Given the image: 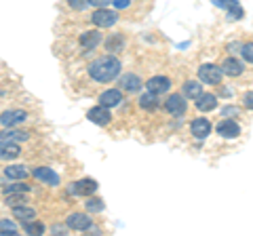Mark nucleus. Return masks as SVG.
I'll use <instances>...</instances> for the list:
<instances>
[{
    "label": "nucleus",
    "instance_id": "nucleus-1",
    "mask_svg": "<svg viewBox=\"0 0 253 236\" xmlns=\"http://www.w3.org/2000/svg\"><path fill=\"white\" fill-rule=\"evenodd\" d=\"M121 61H118L114 55H104V57H97L95 61H91L89 66V76L95 82H112L114 78L121 76Z\"/></svg>",
    "mask_w": 253,
    "mask_h": 236
},
{
    "label": "nucleus",
    "instance_id": "nucleus-2",
    "mask_svg": "<svg viewBox=\"0 0 253 236\" xmlns=\"http://www.w3.org/2000/svg\"><path fill=\"white\" fill-rule=\"evenodd\" d=\"M221 78H224V70L219 66H213V64H203L199 68V80L203 84H221Z\"/></svg>",
    "mask_w": 253,
    "mask_h": 236
},
{
    "label": "nucleus",
    "instance_id": "nucleus-3",
    "mask_svg": "<svg viewBox=\"0 0 253 236\" xmlns=\"http://www.w3.org/2000/svg\"><path fill=\"white\" fill-rule=\"evenodd\" d=\"M91 21H93V26H97V28H112L118 21V13L106 9V6H99L97 11H93Z\"/></svg>",
    "mask_w": 253,
    "mask_h": 236
},
{
    "label": "nucleus",
    "instance_id": "nucleus-4",
    "mask_svg": "<svg viewBox=\"0 0 253 236\" xmlns=\"http://www.w3.org/2000/svg\"><path fill=\"white\" fill-rule=\"evenodd\" d=\"M165 110L171 114V116H184L186 110H188V101H186V95L184 93H173V95L167 97L165 101Z\"/></svg>",
    "mask_w": 253,
    "mask_h": 236
},
{
    "label": "nucleus",
    "instance_id": "nucleus-5",
    "mask_svg": "<svg viewBox=\"0 0 253 236\" xmlns=\"http://www.w3.org/2000/svg\"><path fill=\"white\" fill-rule=\"evenodd\" d=\"M215 131H217V135L224 137V139H236L241 135V124L234 122L232 118H224V120L215 127Z\"/></svg>",
    "mask_w": 253,
    "mask_h": 236
},
{
    "label": "nucleus",
    "instance_id": "nucleus-6",
    "mask_svg": "<svg viewBox=\"0 0 253 236\" xmlns=\"http://www.w3.org/2000/svg\"><path fill=\"white\" fill-rule=\"evenodd\" d=\"M28 112L26 110H6V112L0 114V124L2 127H15V124L26 122Z\"/></svg>",
    "mask_w": 253,
    "mask_h": 236
},
{
    "label": "nucleus",
    "instance_id": "nucleus-7",
    "mask_svg": "<svg viewBox=\"0 0 253 236\" xmlns=\"http://www.w3.org/2000/svg\"><path fill=\"white\" fill-rule=\"evenodd\" d=\"M66 224L70 230H78V232H86V230H91V217L89 215H84V213H72V215H68L66 219Z\"/></svg>",
    "mask_w": 253,
    "mask_h": 236
},
{
    "label": "nucleus",
    "instance_id": "nucleus-8",
    "mask_svg": "<svg viewBox=\"0 0 253 236\" xmlns=\"http://www.w3.org/2000/svg\"><path fill=\"white\" fill-rule=\"evenodd\" d=\"M146 89L150 93H154V95H165V93H169V89H171V80L167 76H152L146 82Z\"/></svg>",
    "mask_w": 253,
    "mask_h": 236
},
{
    "label": "nucleus",
    "instance_id": "nucleus-9",
    "mask_svg": "<svg viewBox=\"0 0 253 236\" xmlns=\"http://www.w3.org/2000/svg\"><path fill=\"white\" fill-rule=\"evenodd\" d=\"M95 190H97V182L95 179H78V182L72 184V188H70V192L76 194V196H93Z\"/></svg>",
    "mask_w": 253,
    "mask_h": 236
},
{
    "label": "nucleus",
    "instance_id": "nucleus-10",
    "mask_svg": "<svg viewBox=\"0 0 253 236\" xmlns=\"http://www.w3.org/2000/svg\"><path fill=\"white\" fill-rule=\"evenodd\" d=\"M89 120L99 124V127H106V124H110V120H112V114H110V108L106 106H95L89 110Z\"/></svg>",
    "mask_w": 253,
    "mask_h": 236
},
{
    "label": "nucleus",
    "instance_id": "nucleus-11",
    "mask_svg": "<svg viewBox=\"0 0 253 236\" xmlns=\"http://www.w3.org/2000/svg\"><path fill=\"white\" fill-rule=\"evenodd\" d=\"M213 4L219 6V9H224L230 19H241L243 15H245L239 0H213Z\"/></svg>",
    "mask_w": 253,
    "mask_h": 236
},
{
    "label": "nucleus",
    "instance_id": "nucleus-12",
    "mask_svg": "<svg viewBox=\"0 0 253 236\" xmlns=\"http://www.w3.org/2000/svg\"><path fill=\"white\" fill-rule=\"evenodd\" d=\"M211 122L207 120V118H194L192 122H190V133L196 137V139H205L211 135Z\"/></svg>",
    "mask_w": 253,
    "mask_h": 236
},
{
    "label": "nucleus",
    "instance_id": "nucleus-13",
    "mask_svg": "<svg viewBox=\"0 0 253 236\" xmlns=\"http://www.w3.org/2000/svg\"><path fill=\"white\" fill-rule=\"evenodd\" d=\"M34 177L38 179V182L46 184V186H59V182H61L59 175L51 167H38V169H34Z\"/></svg>",
    "mask_w": 253,
    "mask_h": 236
},
{
    "label": "nucleus",
    "instance_id": "nucleus-14",
    "mask_svg": "<svg viewBox=\"0 0 253 236\" xmlns=\"http://www.w3.org/2000/svg\"><path fill=\"white\" fill-rule=\"evenodd\" d=\"M78 42H81V46L84 51H91L101 42V32H97V30H86V32L81 34Z\"/></svg>",
    "mask_w": 253,
    "mask_h": 236
},
{
    "label": "nucleus",
    "instance_id": "nucleus-15",
    "mask_svg": "<svg viewBox=\"0 0 253 236\" xmlns=\"http://www.w3.org/2000/svg\"><path fill=\"white\" fill-rule=\"evenodd\" d=\"M21 154L17 141H9V139H0V158L4 160H13L17 158V156Z\"/></svg>",
    "mask_w": 253,
    "mask_h": 236
},
{
    "label": "nucleus",
    "instance_id": "nucleus-16",
    "mask_svg": "<svg viewBox=\"0 0 253 236\" xmlns=\"http://www.w3.org/2000/svg\"><path fill=\"white\" fill-rule=\"evenodd\" d=\"M215 108H217V95H213V93H201L196 97V110H201V112H211Z\"/></svg>",
    "mask_w": 253,
    "mask_h": 236
},
{
    "label": "nucleus",
    "instance_id": "nucleus-17",
    "mask_svg": "<svg viewBox=\"0 0 253 236\" xmlns=\"http://www.w3.org/2000/svg\"><path fill=\"white\" fill-rule=\"evenodd\" d=\"M123 101V93H121V89H108V91H104L99 95V104L101 106H106V108H114V106H118Z\"/></svg>",
    "mask_w": 253,
    "mask_h": 236
},
{
    "label": "nucleus",
    "instance_id": "nucleus-18",
    "mask_svg": "<svg viewBox=\"0 0 253 236\" xmlns=\"http://www.w3.org/2000/svg\"><path fill=\"white\" fill-rule=\"evenodd\" d=\"M118 84H121V89L126 93H135L141 89V78L137 74H123Z\"/></svg>",
    "mask_w": 253,
    "mask_h": 236
},
{
    "label": "nucleus",
    "instance_id": "nucleus-19",
    "mask_svg": "<svg viewBox=\"0 0 253 236\" xmlns=\"http://www.w3.org/2000/svg\"><path fill=\"white\" fill-rule=\"evenodd\" d=\"M221 66H224V68H221V70H224V74L232 76V78H234V76H241V74L245 72V66H243V64H241V61L236 59V57H228V59H226Z\"/></svg>",
    "mask_w": 253,
    "mask_h": 236
},
{
    "label": "nucleus",
    "instance_id": "nucleus-20",
    "mask_svg": "<svg viewBox=\"0 0 253 236\" xmlns=\"http://www.w3.org/2000/svg\"><path fill=\"white\" fill-rule=\"evenodd\" d=\"M13 217H17L21 224L32 222V219H36V209L26 207V204H17V207H13Z\"/></svg>",
    "mask_w": 253,
    "mask_h": 236
},
{
    "label": "nucleus",
    "instance_id": "nucleus-21",
    "mask_svg": "<svg viewBox=\"0 0 253 236\" xmlns=\"http://www.w3.org/2000/svg\"><path fill=\"white\" fill-rule=\"evenodd\" d=\"M30 171L26 169V164H9V167L4 169V177L9 179H28Z\"/></svg>",
    "mask_w": 253,
    "mask_h": 236
},
{
    "label": "nucleus",
    "instance_id": "nucleus-22",
    "mask_svg": "<svg viewBox=\"0 0 253 236\" xmlns=\"http://www.w3.org/2000/svg\"><path fill=\"white\" fill-rule=\"evenodd\" d=\"M0 139H9V141H28V139H30V135H28L26 131L4 127V131L0 133Z\"/></svg>",
    "mask_w": 253,
    "mask_h": 236
},
{
    "label": "nucleus",
    "instance_id": "nucleus-23",
    "mask_svg": "<svg viewBox=\"0 0 253 236\" xmlns=\"http://www.w3.org/2000/svg\"><path fill=\"white\" fill-rule=\"evenodd\" d=\"M106 49H108V53H121L125 49V36L123 34H112L106 40Z\"/></svg>",
    "mask_w": 253,
    "mask_h": 236
},
{
    "label": "nucleus",
    "instance_id": "nucleus-24",
    "mask_svg": "<svg viewBox=\"0 0 253 236\" xmlns=\"http://www.w3.org/2000/svg\"><path fill=\"white\" fill-rule=\"evenodd\" d=\"M201 93H203V82H194V80L184 82V95H186V99H196Z\"/></svg>",
    "mask_w": 253,
    "mask_h": 236
},
{
    "label": "nucleus",
    "instance_id": "nucleus-25",
    "mask_svg": "<svg viewBox=\"0 0 253 236\" xmlns=\"http://www.w3.org/2000/svg\"><path fill=\"white\" fill-rule=\"evenodd\" d=\"M158 95H154V93H144V95L139 97V106L144 108V110H150V112H152V110H156L158 108V99H156Z\"/></svg>",
    "mask_w": 253,
    "mask_h": 236
},
{
    "label": "nucleus",
    "instance_id": "nucleus-26",
    "mask_svg": "<svg viewBox=\"0 0 253 236\" xmlns=\"http://www.w3.org/2000/svg\"><path fill=\"white\" fill-rule=\"evenodd\" d=\"M23 230H26V234H44V224L32 219V222L23 224Z\"/></svg>",
    "mask_w": 253,
    "mask_h": 236
},
{
    "label": "nucleus",
    "instance_id": "nucleus-27",
    "mask_svg": "<svg viewBox=\"0 0 253 236\" xmlns=\"http://www.w3.org/2000/svg\"><path fill=\"white\" fill-rule=\"evenodd\" d=\"M30 192V186L28 184H13V186H6L4 188V196L6 194H28Z\"/></svg>",
    "mask_w": 253,
    "mask_h": 236
},
{
    "label": "nucleus",
    "instance_id": "nucleus-28",
    "mask_svg": "<svg viewBox=\"0 0 253 236\" xmlns=\"http://www.w3.org/2000/svg\"><path fill=\"white\" fill-rule=\"evenodd\" d=\"M106 204L101 202V198H91V200H86V209L91 211V213H101L104 211Z\"/></svg>",
    "mask_w": 253,
    "mask_h": 236
},
{
    "label": "nucleus",
    "instance_id": "nucleus-29",
    "mask_svg": "<svg viewBox=\"0 0 253 236\" xmlns=\"http://www.w3.org/2000/svg\"><path fill=\"white\" fill-rule=\"evenodd\" d=\"M241 55L247 64H253V42H245L241 46Z\"/></svg>",
    "mask_w": 253,
    "mask_h": 236
},
{
    "label": "nucleus",
    "instance_id": "nucleus-30",
    "mask_svg": "<svg viewBox=\"0 0 253 236\" xmlns=\"http://www.w3.org/2000/svg\"><path fill=\"white\" fill-rule=\"evenodd\" d=\"M0 234H17V226H15L13 222H6V219H2L0 222Z\"/></svg>",
    "mask_w": 253,
    "mask_h": 236
},
{
    "label": "nucleus",
    "instance_id": "nucleus-31",
    "mask_svg": "<svg viewBox=\"0 0 253 236\" xmlns=\"http://www.w3.org/2000/svg\"><path fill=\"white\" fill-rule=\"evenodd\" d=\"M68 4H70V9H74V11H84L86 6H89V0H68Z\"/></svg>",
    "mask_w": 253,
    "mask_h": 236
},
{
    "label": "nucleus",
    "instance_id": "nucleus-32",
    "mask_svg": "<svg viewBox=\"0 0 253 236\" xmlns=\"http://www.w3.org/2000/svg\"><path fill=\"white\" fill-rule=\"evenodd\" d=\"M243 106L247 110H253V91H247L243 95Z\"/></svg>",
    "mask_w": 253,
    "mask_h": 236
},
{
    "label": "nucleus",
    "instance_id": "nucleus-33",
    "mask_svg": "<svg viewBox=\"0 0 253 236\" xmlns=\"http://www.w3.org/2000/svg\"><path fill=\"white\" fill-rule=\"evenodd\" d=\"M112 2H114L116 9H126V6L131 4V0H112Z\"/></svg>",
    "mask_w": 253,
    "mask_h": 236
},
{
    "label": "nucleus",
    "instance_id": "nucleus-34",
    "mask_svg": "<svg viewBox=\"0 0 253 236\" xmlns=\"http://www.w3.org/2000/svg\"><path fill=\"white\" fill-rule=\"evenodd\" d=\"M89 4H93V6H108L110 4V0H89Z\"/></svg>",
    "mask_w": 253,
    "mask_h": 236
},
{
    "label": "nucleus",
    "instance_id": "nucleus-35",
    "mask_svg": "<svg viewBox=\"0 0 253 236\" xmlns=\"http://www.w3.org/2000/svg\"><path fill=\"white\" fill-rule=\"evenodd\" d=\"M236 112H239V110H236V108H224V116H228V114H236Z\"/></svg>",
    "mask_w": 253,
    "mask_h": 236
}]
</instances>
